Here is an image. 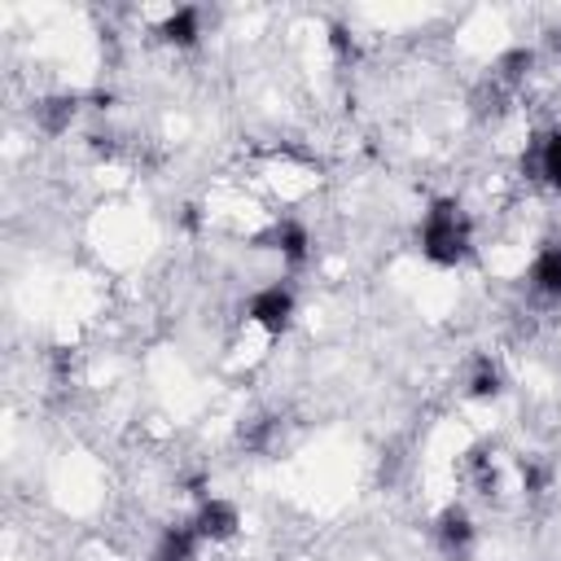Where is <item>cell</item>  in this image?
<instances>
[{"mask_svg":"<svg viewBox=\"0 0 561 561\" xmlns=\"http://www.w3.org/2000/svg\"><path fill=\"white\" fill-rule=\"evenodd\" d=\"M421 245L434 263H460L465 250H469V224L460 215L456 202H438L430 215H425V228H421Z\"/></svg>","mask_w":561,"mask_h":561,"instance_id":"6da1fadb","label":"cell"},{"mask_svg":"<svg viewBox=\"0 0 561 561\" xmlns=\"http://www.w3.org/2000/svg\"><path fill=\"white\" fill-rule=\"evenodd\" d=\"M250 320L254 324H263L267 333H280L285 324H289V316H294V294L285 289V285H267V289H259L254 298H250Z\"/></svg>","mask_w":561,"mask_h":561,"instance_id":"7a4b0ae2","label":"cell"},{"mask_svg":"<svg viewBox=\"0 0 561 561\" xmlns=\"http://www.w3.org/2000/svg\"><path fill=\"white\" fill-rule=\"evenodd\" d=\"M530 285L539 294H548V298H561V241H552V245L539 250V259L530 267Z\"/></svg>","mask_w":561,"mask_h":561,"instance_id":"3957f363","label":"cell"},{"mask_svg":"<svg viewBox=\"0 0 561 561\" xmlns=\"http://www.w3.org/2000/svg\"><path fill=\"white\" fill-rule=\"evenodd\" d=\"M193 526H197L202 539H228L237 530V508L224 504V500H210V504H202V513H197Z\"/></svg>","mask_w":561,"mask_h":561,"instance_id":"277c9868","label":"cell"},{"mask_svg":"<svg viewBox=\"0 0 561 561\" xmlns=\"http://www.w3.org/2000/svg\"><path fill=\"white\" fill-rule=\"evenodd\" d=\"M197 526H171L158 543V557L153 561H193V548H197Z\"/></svg>","mask_w":561,"mask_h":561,"instance_id":"5b68a950","label":"cell"},{"mask_svg":"<svg viewBox=\"0 0 561 561\" xmlns=\"http://www.w3.org/2000/svg\"><path fill=\"white\" fill-rule=\"evenodd\" d=\"M469 539H473L469 517H465L460 508H447V513H443V522H438V543L456 557V552H465V548H469Z\"/></svg>","mask_w":561,"mask_h":561,"instance_id":"8992f818","label":"cell"},{"mask_svg":"<svg viewBox=\"0 0 561 561\" xmlns=\"http://www.w3.org/2000/svg\"><path fill=\"white\" fill-rule=\"evenodd\" d=\"M535 167H539V175L561 193V131H548V136L535 145Z\"/></svg>","mask_w":561,"mask_h":561,"instance_id":"52a82bcc","label":"cell"},{"mask_svg":"<svg viewBox=\"0 0 561 561\" xmlns=\"http://www.w3.org/2000/svg\"><path fill=\"white\" fill-rule=\"evenodd\" d=\"M162 35H167L171 44L188 48V44L197 39V9H175V13L162 22Z\"/></svg>","mask_w":561,"mask_h":561,"instance_id":"ba28073f","label":"cell"},{"mask_svg":"<svg viewBox=\"0 0 561 561\" xmlns=\"http://www.w3.org/2000/svg\"><path fill=\"white\" fill-rule=\"evenodd\" d=\"M272 241H276V250H280L289 263H298V259L307 254V228H302V224H294V219H285V224L272 232Z\"/></svg>","mask_w":561,"mask_h":561,"instance_id":"9c48e42d","label":"cell"},{"mask_svg":"<svg viewBox=\"0 0 561 561\" xmlns=\"http://www.w3.org/2000/svg\"><path fill=\"white\" fill-rule=\"evenodd\" d=\"M469 390H473L478 399H486V394H495V390H500V373H495L491 364H482V368L473 373V386H469Z\"/></svg>","mask_w":561,"mask_h":561,"instance_id":"30bf717a","label":"cell"}]
</instances>
